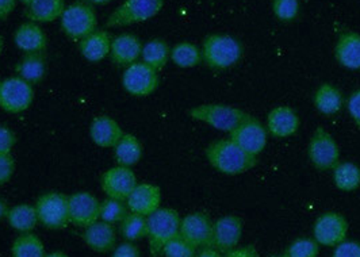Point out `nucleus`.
Wrapping results in <instances>:
<instances>
[{"instance_id": "9", "label": "nucleus", "mask_w": 360, "mask_h": 257, "mask_svg": "<svg viewBox=\"0 0 360 257\" xmlns=\"http://www.w3.org/2000/svg\"><path fill=\"white\" fill-rule=\"evenodd\" d=\"M34 88L18 76L3 80L0 91V107L10 114H19L32 107Z\"/></svg>"}, {"instance_id": "21", "label": "nucleus", "mask_w": 360, "mask_h": 257, "mask_svg": "<svg viewBox=\"0 0 360 257\" xmlns=\"http://www.w3.org/2000/svg\"><path fill=\"white\" fill-rule=\"evenodd\" d=\"M14 42L19 51L25 53H44L48 46L45 32L32 20L19 25L14 33Z\"/></svg>"}, {"instance_id": "50", "label": "nucleus", "mask_w": 360, "mask_h": 257, "mask_svg": "<svg viewBox=\"0 0 360 257\" xmlns=\"http://www.w3.org/2000/svg\"><path fill=\"white\" fill-rule=\"evenodd\" d=\"M3 48H4V39L0 36V55L3 53Z\"/></svg>"}, {"instance_id": "5", "label": "nucleus", "mask_w": 360, "mask_h": 257, "mask_svg": "<svg viewBox=\"0 0 360 257\" xmlns=\"http://www.w3.org/2000/svg\"><path fill=\"white\" fill-rule=\"evenodd\" d=\"M60 25L67 37L82 41L96 30L98 17L91 4L76 1L67 6L60 18Z\"/></svg>"}, {"instance_id": "19", "label": "nucleus", "mask_w": 360, "mask_h": 257, "mask_svg": "<svg viewBox=\"0 0 360 257\" xmlns=\"http://www.w3.org/2000/svg\"><path fill=\"white\" fill-rule=\"evenodd\" d=\"M301 125L297 111L290 106H278L267 117V131L272 137L288 138L294 136Z\"/></svg>"}, {"instance_id": "24", "label": "nucleus", "mask_w": 360, "mask_h": 257, "mask_svg": "<svg viewBox=\"0 0 360 257\" xmlns=\"http://www.w3.org/2000/svg\"><path fill=\"white\" fill-rule=\"evenodd\" d=\"M111 37L105 30H95L89 37L79 41V51L91 62H98L110 55Z\"/></svg>"}, {"instance_id": "23", "label": "nucleus", "mask_w": 360, "mask_h": 257, "mask_svg": "<svg viewBox=\"0 0 360 257\" xmlns=\"http://www.w3.org/2000/svg\"><path fill=\"white\" fill-rule=\"evenodd\" d=\"M338 62L352 71L360 70V34L355 32H345L340 34L335 48Z\"/></svg>"}, {"instance_id": "8", "label": "nucleus", "mask_w": 360, "mask_h": 257, "mask_svg": "<svg viewBox=\"0 0 360 257\" xmlns=\"http://www.w3.org/2000/svg\"><path fill=\"white\" fill-rule=\"evenodd\" d=\"M307 156L316 169L329 171L340 163V147L329 131L319 126L309 141Z\"/></svg>"}, {"instance_id": "35", "label": "nucleus", "mask_w": 360, "mask_h": 257, "mask_svg": "<svg viewBox=\"0 0 360 257\" xmlns=\"http://www.w3.org/2000/svg\"><path fill=\"white\" fill-rule=\"evenodd\" d=\"M129 214L127 203L117 199L108 198L105 202L101 203V218L103 222H108L110 225L121 223L124 218Z\"/></svg>"}, {"instance_id": "15", "label": "nucleus", "mask_w": 360, "mask_h": 257, "mask_svg": "<svg viewBox=\"0 0 360 257\" xmlns=\"http://www.w3.org/2000/svg\"><path fill=\"white\" fill-rule=\"evenodd\" d=\"M244 230V222L233 214L224 216L213 223L212 246L221 253H228L237 248Z\"/></svg>"}, {"instance_id": "37", "label": "nucleus", "mask_w": 360, "mask_h": 257, "mask_svg": "<svg viewBox=\"0 0 360 257\" xmlns=\"http://www.w3.org/2000/svg\"><path fill=\"white\" fill-rule=\"evenodd\" d=\"M195 255L197 248L191 245L187 239H183L180 235L171 239L162 249L164 257H195Z\"/></svg>"}, {"instance_id": "53", "label": "nucleus", "mask_w": 360, "mask_h": 257, "mask_svg": "<svg viewBox=\"0 0 360 257\" xmlns=\"http://www.w3.org/2000/svg\"><path fill=\"white\" fill-rule=\"evenodd\" d=\"M271 257H285V256H271Z\"/></svg>"}, {"instance_id": "16", "label": "nucleus", "mask_w": 360, "mask_h": 257, "mask_svg": "<svg viewBox=\"0 0 360 257\" xmlns=\"http://www.w3.org/2000/svg\"><path fill=\"white\" fill-rule=\"evenodd\" d=\"M101 218V202L91 192L80 191L70 197V220L80 228H87Z\"/></svg>"}, {"instance_id": "33", "label": "nucleus", "mask_w": 360, "mask_h": 257, "mask_svg": "<svg viewBox=\"0 0 360 257\" xmlns=\"http://www.w3.org/2000/svg\"><path fill=\"white\" fill-rule=\"evenodd\" d=\"M13 257H45L44 242L32 233H23L15 239L11 246Z\"/></svg>"}, {"instance_id": "46", "label": "nucleus", "mask_w": 360, "mask_h": 257, "mask_svg": "<svg viewBox=\"0 0 360 257\" xmlns=\"http://www.w3.org/2000/svg\"><path fill=\"white\" fill-rule=\"evenodd\" d=\"M195 257H224L221 255V252H218L216 248L213 246H203L200 248L198 253L195 255Z\"/></svg>"}, {"instance_id": "1", "label": "nucleus", "mask_w": 360, "mask_h": 257, "mask_svg": "<svg viewBox=\"0 0 360 257\" xmlns=\"http://www.w3.org/2000/svg\"><path fill=\"white\" fill-rule=\"evenodd\" d=\"M210 166L224 175H241L257 166V157L243 150L231 138H221L205 150Z\"/></svg>"}, {"instance_id": "29", "label": "nucleus", "mask_w": 360, "mask_h": 257, "mask_svg": "<svg viewBox=\"0 0 360 257\" xmlns=\"http://www.w3.org/2000/svg\"><path fill=\"white\" fill-rule=\"evenodd\" d=\"M6 218L10 226L19 233H30L36 229L37 223H39L36 206H30L26 203L8 209Z\"/></svg>"}, {"instance_id": "52", "label": "nucleus", "mask_w": 360, "mask_h": 257, "mask_svg": "<svg viewBox=\"0 0 360 257\" xmlns=\"http://www.w3.org/2000/svg\"><path fill=\"white\" fill-rule=\"evenodd\" d=\"M1 84H3V80L0 79V91H1Z\"/></svg>"}, {"instance_id": "26", "label": "nucleus", "mask_w": 360, "mask_h": 257, "mask_svg": "<svg viewBox=\"0 0 360 257\" xmlns=\"http://www.w3.org/2000/svg\"><path fill=\"white\" fill-rule=\"evenodd\" d=\"M15 72L29 84H38L46 74V57L44 53H25L15 65Z\"/></svg>"}, {"instance_id": "34", "label": "nucleus", "mask_w": 360, "mask_h": 257, "mask_svg": "<svg viewBox=\"0 0 360 257\" xmlns=\"http://www.w3.org/2000/svg\"><path fill=\"white\" fill-rule=\"evenodd\" d=\"M120 225L121 236L129 242H134L148 236V217L145 216L129 213Z\"/></svg>"}, {"instance_id": "38", "label": "nucleus", "mask_w": 360, "mask_h": 257, "mask_svg": "<svg viewBox=\"0 0 360 257\" xmlns=\"http://www.w3.org/2000/svg\"><path fill=\"white\" fill-rule=\"evenodd\" d=\"M272 11L276 18L283 22H291L298 17L300 1L298 0H274Z\"/></svg>"}, {"instance_id": "47", "label": "nucleus", "mask_w": 360, "mask_h": 257, "mask_svg": "<svg viewBox=\"0 0 360 257\" xmlns=\"http://www.w3.org/2000/svg\"><path fill=\"white\" fill-rule=\"evenodd\" d=\"M8 209H7V203L4 202L3 199H0V220H3L7 214Z\"/></svg>"}, {"instance_id": "27", "label": "nucleus", "mask_w": 360, "mask_h": 257, "mask_svg": "<svg viewBox=\"0 0 360 257\" xmlns=\"http://www.w3.org/2000/svg\"><path fill=\"white\" fill-rule=\"evenodd\" d=\"M143 157V145L134 134H124L114 147V159L117 164L131 168Z\"/></svg>"}, {"instance_id": "41", "label": "nucleus", "mask_w": 360, "mask_h": 257, "mask_svg": "<svg viewBox=\"0 0 360 257\" xmlns=\"http://www.w3.org/2000/svg\"><path fill=\"white\" fill-rule=\"evenodd\" d=\"M332 257H360V242L358 241H342L335 246Z\"/></svg>"}, {"instance_id": "43", "label": "nucleus", "mask_w": 360, "mask_h": 257, "mask_svg": "<svg viewBox=\"0 0 360 257\" xmlns=\"http://www.w3.org/2000/svg\"><path fill=\"white\" fill-rule=\"evenodd\" d=\"M111 257H141V252L133 242L127 241V242L115 246Z\"/></svg>"}, {"instance_id": "12", "label": "nucleus", "mask_w": 360, "mask_h": 257, "mask_svg": "<svg viewBox=\"0 0 360 257\" xmlns=\"http://www.w3.org/2000/svg\"><path fill=\"white\" fill-rule=\"evenodd\" d=\"M348 220L335 211H329L321 214L313 226V239L319 242V245L324 246H338L348 236Z\"/></svg>"}, {"instance_id": "48", "label": "nucleus", "mask_w": 360, "mask_h": 257, "mask_svg": "<svg viewBox=\"0 0 360 257\" xmlns=\"http://www.w3.org/2000/svg\"><path fill=\"white\" fill-rule=\"evenodd\" d=\"M86 3H89V4H96V6H103V4H108L110 1H112V0H84Z\"/></svg>"}, {"instance_id": "31", "label": "nucleus", "mask_w": 360, "mask_h": 257, "mask_svg": "<svg viewBox=\"0 0 360 257\" xmlns=\"http://www.w3.org/2000/svg\"><path fill=\"white\" fill-rule=\"evenodd\" d=\"M333 182L340 191H355L360 187V166L342 162L333 168Z\"/></svg>"}, {"instance_id": "22", "label": "nucleus", "mask_w": 360, "mask_h": 257, "mask_svg": "<svg viewBox=\"0 0 360 257\" xmlns=\"http://www.w3.org/2000/svg\"><path fill=\"white\" fill-rule=\"evenodd\" d=\"M90 134L95 145L114 147L125 133L114 118L108 115H98L91 122Z\"/></svg>"}, {"instance_id": "45", "label": "nucleus", "mask_w": 360, "mask_h": 257, "mask_svg": "<svg viewBox=\"0 0 360 257\" xmlns=\"http://www.w3.org/2000/svg\"><path fill=\"white\" fill-rule=\"evenodd\" d=\"M18 0H0V20H6L17 7Z\"/></svg>"}, {"instance_id": "13", "label": "nucleus", "mask_w": 360, "mask_h": 257, "mask_svg": "<svg viewBox=\"0 0 360 257\" xmlns=\"http://www.w3.org/2000/svg\"><path fill=\"white\" fill-rule=\"evenodd\" d=\"M137 184L136 173L129 166H112L101 178L102 190L108 198L122 202L127 201Z\"/></svg>"}, {"instance_id": "20", "label": "nucleus", "mask_w": 360, "mask_h": 257, "mask_svg": "<svg viewBox=\"0 0 360 257\" xmlns=\"http://www.w3.org/2000/svg\"><path fill=\"white\" fill-rule=\"evenodd\" d=\"M83 239L92 251L98 253H108L117 246V232L114 225L96 220L95 223L84 228Z\"/></svg>"}, {"instance_id": "2", "label": "nucleus", "mask_w": 360, "mask_h": 257, "mask_svg": "<svg viewBox=\"0 0 360 257\" xmlns=\"http://www.w3.org/2000/svg\"><path fill=\"white\" fill-rule=\"evenodd\" d=\"M202 61L216 71L234 67L243 57L241 44L228 34H210L202 42Z\"/></svg>"}, {"instance_id": "49", "label": "nucleus", "mask_w": 360, "mask_h": 257, "mask_svg": "<svg viewBox=\"0 0 360 257\" xmlns=\"http://www.w3.org/2000/svg\"><path fill=\"white\" fill-rule=\"evenodd\" d=\"M45 257H68L64 252H53V253H49V255H45Z\"/></svg>"}, {"instance_id": "6", "label": "nucleus", "mask_w": 360, "mask_h": 257, "mask_svg": "<svg viewBox=\"0 0 360 257\" xmlns=\"http://www.w3.org/2000/svg\"><path fill=\"white\" fill-rule=\"evenodd\" d=\"M165 0H125L108 18V27H125L155 18L164 7Z\"/></svg>"}, {"instance_id": "11", "label": "nucleus", "mask_w": 360, "mask_h": 257, "mask_svg": "<svg viewBox=\"0 0 360 257\" xmlns=\"http://www.w3.org/2000/svg\"><path fill=\"white\" fill-rule=\"evenodd\" d=\"M229 134V138L233 143L255 157H257L267 145L269 131L262 125V122L252 115H250Z\"/></svg>"}, {"instance_id": "25", "label": "nucleus", "mask_w": 360, "mask_h": 257, "mask_svg": "<svg viewBox=\"0 0 360 257\" xmlns=\"http://www.w3.org/2000/svg\"><path fill=\"white\" fill-rule=\"evenodd\" d=\"M65 0H32L26 6V17L36 23H51L61 18Z\"/></svg>"}, {"instance_id": "4", "label": "nucleus", "mask_w": 360, "mask_h": 257, "mask_svg": "<svg viewBox=\"0 0 360 257\" xmlns=\"http://www.w3.org/2000/svg\"><path fill=\"white\" fill-rule=\"evenodd\" d=\"M194 121L203 122L212 128L232 133L241 122H244L250 114L233 106L221 103H205L193 107L188 111Z\"/></svg>"}, {"instance_id": "10", "label": "nucleus", "mask_w": 360, "mask_h": 257, "mask_svg": "<svg viewBox=\"0 0 360 257\" xmlns=\"http://www.w3.org/2000/svg\"><path fill=\"white\" fill-rule=\"evenodd\" d=\"M159 84L160 79L158 71L143 61H137L127 67L122 76V86L125 91L137 98L149 96L158 90Z\"/></svg>"}, {"instance_id": "18", "label": "nucleus", "mask_w": 360, "mask_h": 257, "mask_svg": "<svg viewBox=\"0 0 360 257\" xmlns=\"http://www.w3.org/2000/svg\"><path fill=\"white\" fill-rule=\"evenodd\" d=\"M143 52L140 38L130 33L120 34L111 41L110 58L117 67H129L139 61Z\"/></svg>"}, {"instance_id": "40", "label": "nucleus", "mask_w": 360, "mask_h": 257, "mask_svg": "<svg viewBox=\"0 0 360 257\" xmlns=\"http://www.w3.org/2000/svg\"><path fill=\"white\" fill-rule=\"evenodd\" d=\"M15 144H17L15 133L8 126L0 125V154L11 153Z\"/></svg>"}, {"instance_id": "3", "label": "nucleus", "mask_w": 360, "mask_h": 257, "mask_svg": "<svg viewBox=\"0 0 360 257\" xmlns=\"http://www.w3.org/2000/svg\"><path fill=\"white\" fill-rule=\"evenodd\" d=\"M180 220L179 213L167 207H160L148 217L146 237L149 239V251L152 256H162L164 246L171 239L179 236Z\"/></svg>"}, {"instance_id": "42", "label": "nucleus", "mask_w": 360, "mask_h": 257, "mask_svg": "<svg viewBox=\"0 0 360 257\" xmlns=\"http://www.w3.org/2000/svg\"><path fill=\"white\" fill-rule=\"evenodd\" d=\"M347 110L351 115L352 121L360 128V90L354 92L349 96V99L347 102Z\"/></svg>"}, {"instance_id": "17", "label": "nucleus", "mask_w": 360, "mask_h": 257, "mask_svg": "<svg viewBox=\"0 0 360 257\" xmlns=\"http://www.w3.org/2000/svg\"><path fill=\"white\" fill-rule=\"evenodd\" d=\"M162 204V190L156 184L139 183L127 199L130 213L149 217Z\"/></svg>"}, {"instance_id": "51", "label": "nucleus", "mask_w": 360, "mask_h": 257, "mask_svg": "<svg viewBox=\"0 0 360 257\" xmlns=\"http://www.w3.org/2000/svg\"><path fill=\"white\" fill-rule=\"evenodd\" d=\"M18 1H20V3H23V4H26V6H27L32 0H18Z\"/></svg>"}, {"instance_id": "36", "label": "nucleus", "mask_w": 360, "mask_h": 257, "mask_svg": "<svg viewBox=\"0 0 360 257\" xmlns=\"http://www.w3.org/2000/svg\"><path fill=\"white\" fill-rule=\"evenodd\" d=\"M320 245L314 239L301 237L292 241L286 249L285 257H319Z\"/></svg>"}, {"instance_id": "39", "label": "nucleus", "mask_w": 360, "mask_h": 257, "mask_svg": "<svg viewBox=\"0 0 360 257\" xmlns=\"http://www.w3.org/2000/svg\"><path fill=\"white\" fill-rule=\"evenodd\" d=\"M15 172V160L8 154H0V185L8 183Z\"/></svg>"}, {"instance_id": "30", "label": "nucleus", "mask_w": 360, "mask_h": 257, "mask_svg": "<svg viewBox=\"0 0 360 257\" xmlns=\"http://www.w3.org/2000/svg\"><path fill=\"white\" fill-rule=\"evenodd\" d=\"M143 62L156 70L158 72L162 71L167 65V62L171 60V48L162 38H153L149 39L145 45H143L141 52Z\"/></svg>"}, {"instance_id": "44", "label": "nucleus", "mask_w": 360, "mask_h": 257, "mask_svg": "<svg viewBox=\"0 0 360 257\" xmlns=\"http://www.w3.org/2000/svg\"><path fill=\"white\" fill-rule=\"evenodd\" d=\"M224 257H260L256 248L252 245H247V246H241V248H236L233 251L225 253Z\"/></svg>"}, {"instance_id": "28", "label": "nucleus", "mask_w": 360, "mask_h": 257, "mask_svg": "<svg viewBox=\"0 0 360 257\" xmlns=\"http://www.w3.org/2000/svg\"><path fill=\"white\" fill-rule=\"evenodd\" d=\"M342 91L330 83L321 84L313 96L314 107L324 115L338 114L342 110Z\"/></svg>"}, {"instance_id": "14", "label": "nucleus", "mask_w": 360, "mask_h": 257, "mask_svg": "<svg viewBox=\"0 0 360 257\" xmlns=\"http://www.w3.org/2000/svg\"><path fill=\"white\" fill-rule=\"evenodd\" d=\"M179 235L195 248L212 246L213 222L206 213H190L180 220Z\"/></svg>"}, {"instance_id": "7", "label": "nucleus", "mask_w": 360, "mask_h": 257, "mask_svg": "<svg viewBox=\"0 0 360 257\" xmlns=\"http://www.w3.org/2000/svg\"><path fill=\"white\" fill-rule=\"evenodd\" d=\"M38 222L51 230L67 228L70 220V197L63 192L51 191L38 198L36 203Z\"/></svg>"}, {"instance_id": "32", "label": "nucleus", "mask_w": 360, "mask_h": 257, "mask_svg": "<svg viewBox=\"0 0 360 257\" xmlns=\"http://www.w3.org/2000/svg\"><path fill=\"white\" fill-rule=\"evenodd\" d=\"M171 60L179 68H194L202 61V52L193 42L181 41L171 49Z\"/></svg>"}]
</instances>
